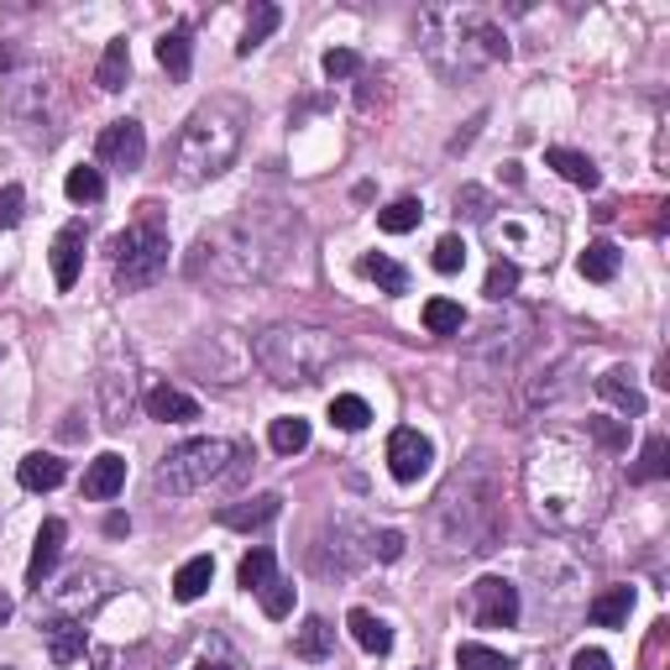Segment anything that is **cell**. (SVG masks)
I'll return each instance as SVG.
<instances>
[{"mask_svg": "<svg viewBox=\"0 0 670 670\" xmlns=\"http://www.w3.org/2000/svg\"><path fill=\"white\" fill-rule=\"evenodd\" d=\"M210 581H216V561H210V555H194V561H184L178 576H173V598L199 602L205 592H210Z\"/></svg>", "mask_w": 670, "mask_h": 670, "instance_id": "obj_29", "label": "cell"}, {"mask_svg": "<svg viewBox=\"0 0 670 670\" xmlns=\"http://www.w3.org/2000/svg\"><path fill=\"white\" fill-rule=\"evenodd\" d=\"M278 22H284V11H278L273 0H263V5H252V16H246V32H241V43H236L241 58H252V53L263 48L267 37L278 32Z\"/></svg>", "mask_w": 670, "mask_h": 670, "instance_id": "obj_32", "label": "cell"}, {"mask_svg": "<svg viewBox=\"0 0 670 670\" xmlns=\"http://www.w3.org/2000/svg\"><path fill=\"white\" fill-rule=\"evenodd\" d=\"M5 619H11V602H5V598H0V623H5Z\"/></svg>", "mask_w": 670, "mask_h": 670, "instance_id": "obj_54", "label": "cell"}, {"mask_svg": "<svg viewBox=\"0 0 670 670\" xmlns=\"http://www.w3.org/2000/svg\"><path fill=\"white\" fill-rule=\"evenodd\" d=\"M241 446L236 440H184V446H173V451L158 461V472H152V487L168 493V498H189V493H205L210 482H226L231 477V466H236Z\"/></svg>", "mask_w": 670, "mask_h": 670, "instance_id": "obj_7", "label": "cell"}, {"mask_svg": "<svg viewBox=\"0 0 670 670\" xmlns=\"http://www.w3.org/2000/svg\"><path fill=\"white\" fill-rule=\"evenodd\" d=\"M111 273H116L120 293H137V288H152L168 273V231L147 216L137 226H126L116 241H111Z\"/></svg>", "mask_w": 670, "mask_h": 670, "instance_id": "obj_9", "label": "cell"}, {"mask_svg": "<svg viewBox=\"0 0 670 670\" xmlns=\"http://www.w3.org/2000/svg\"><path fill=\"white\" fill-rule=\"evenodd\" d=\"M419 220H425V205H419V199H393V205L378 210V226H383L388 236H404V231H414Z\"/></svg>", "mask_w": 670, "mask_h": 670, "instance_id": "obj_38", "label": "cell"}, {"mask_svg": "<svg viewBox=\"0 0 670 670\" xmlns=\"http://www.w3.org/2000/svg\"><path fill=\"white\" fill-rule=\"evenodd\" d=\"M361 273L383 288V293H408V273L393 263V257H383V252H367V257H361Z\"/></svg>", "mask_w": 670, "mask_h": 670, "instance_id": "obj_36", "label": "cell"}, {"mask_svg": "<svg viewBox=\"0 0 670 670\" xmlns=\"http://www.w3.org/2000/svg\"><path fill=\"white\" fill-rule=\"evenodd\" d=\"M513 288H519V263H513V257H498V263L487 267V284H482V293H487L493 304H503Z\"/></svg>", "mask_w": 670, "mask_h": 670, "instance_id": "obj_42", "label": "cell"}, {"mask_svg": "<svg viewBox=\"0 0 670 670\" xmlns=\"http://www.w3.org/2000/svg\"><path fill=\"white\" fill-rule=\"evenodd\" d=\"M455 670H513V666L503 660L498 649H487V645H461V649H455Z\"/></svg>", "mask_w": 670, "mask_h": 670, "instance_id": "obj_44", "label": "cell"}, {"mask_svg": "<svg viewBox=\"0 0 670 670\" xmlns=\"http://www.w3.org/2000/svg\"><path fill=\"white\" fill-rule=\"evenodd\" d=\"M95 158L105 168H120V173H131V168H142L147 158V131H142V120H111L105 131H100V142H95Z\"/></svg>", "mask_w": 670, "mask_h": 670, "instance_id": "obj_12", "label": "cell"}, {"mask_svg": "<svg viewBox=\"0 0 670 670\" xmlns=\"http://www.w3.org/2000/svg\"><path fill=\"white\" fill-rule=\"evenodd\" d=\"M340 357V335L320 331V325H299V320H284V325H267L257 340H252V361L263 367V378H273L278 388H304L314 378H325V367Z\"/></svg>", "mask_w": 670, "mask_h": 670, "instance_id": "obj_6", "label": "cell"}, {"mask_svg": "<svg viewBox=\"0 0 670 670\" xmlns=\"http://www.w3.org/2000/svg\"><path fill=\"white\" fill-rule=\"evenodd\" d=\"M43 639H48L53 666H73V660H84V619H48Z\"/></svg>", "mask_w": 670, "mask_h": 670, "instance_id": "obj_20", "label": "cell"}, {"mask_svg": "<svg viewBox=\"0 0 670 670\" xmlns=\"http://www.w3.org/2000/svg\"><path fill=\"white\" fill-rule=\"evenodd\" d=\"M634 613V587H602L592 608H587V619L598 623V628H623Z\"/></svg>", "mask_w": 670, "mask_h": 670, "instance_id": "obj_27", "label": "cell"}, {"mask_svg": "<svg viewBox=\"0 0 670 670\" xmlns=\"http://www.w3.org/2000/svg\"><path fill=\"white\" fill-rule=\"evenodd\" d=\"M278 576V561H273V551L267 545H257V551H246L241 555V566H236V581L246 587V592H263L267 581Z\"/></svg>", "mask_w": 670, "mask_h": 670, "instance_id": "obj_34", "label": "cell"}, {"mask_svg": "<svg viewBox=\"0 0 670 670\" xmlns=\"http://www.w3.org/2000/svg\"><path fill=\"white\" fill-rule=\"evenodd\" d=\"M95 84L105 90V95H120V90L131 84V48H126V37L105 43V53H100V69H95Z\"/></svg>", "mask_w": 670, "mask_h": 670, "instance_id": "obj_24", "label": "cell"}, {"mask_svg": "<svg viewBox=\"0 0 670 670\" xmlns=\"http://www.w3.org/2000/svg\"><path fill=\"white\" fill-rule=\"evenodd\" d=\"M158 63H163L168 79H189L194 69V43H189V26H173L158 37Z\"/></svg>", "mask_w": 670, "mask_h": 670, "instance_id": "obj_28", "label": "cell"}, {"mask_svg": "<svg viewBox=\"0 0 670 670\" xmlns=\"http://www.w3.org/2000/svg\"><path fill=\"white\" fill-rule=\"evenodd\" d=\"M278 508H284V498L278 493H257V498H241V503H226L216 519L226 529H263L278 519Z\"/></svg>", "mask_w": 670, "mask_h": 670, "instance_id": "obj_18", "label": "cell"}, {"mask_svg": "<svg viewBox=\"0 0 670 670\" xmlns=\"http://www.w3.org/2000/svg\"><path fill=\"white\" fill-rule=\"evenodd\" d=\"M293 655L299 660H331L335 655V628L325 619H304L293 634Z\"/></svg>", "mask_w": 670, "mask_h": 670, "instance_id": "obj_31", "label": "cell"}, {"mask_svg": "<svg viewBox=\"0 0 670 670\" xmlns=\"http://www.w3.org/2000/svg\"><path fill=\"white\" fill-rule=\"evenodd\" d=\"M100 419H105V430H126L131 425V414H137V388L131 378H120V372H100Z\"/></svg>", "mask_w": 670, "mask_h": 670, "instance_id": "obj_15", "label": "cell"}, {"mask_svg": "<svg viewBox=\"0 0 670 670\" xmlns=\"http://www.w3.org/2000/svg\"><path fill=\"white\" fill-rule=\"evenodd\" d=\"M619 263H623V252L613 246V241H592V246L576 257V267H581V278H587V284H608V278H619Z\"/></svg>", "mask_w": 670, "mask_h": 670, "instance_id": "obj_33", "label": "cell"}, {"mask_svg": "<svg viewBox=\"0 0 670 670\" xmlns=\"http://www.w3.org/2000/svg\"><path fill=\"white\" fill-rule=\"evenodd\" d=\"M367 419H372L367 398H357V393H335L331 398V425L335 430H367Z\"/></svg>", "mask_w": 670, "mask_h": 670, "instance_id": "obj_39", "label": "cell"}, {"mask_svg": "<svg viewBox=\"0 0 670 670\" xmlns=\"http://www.w3.org/2000/svg\"><path fill=\"white\" fill-rule=\"evenodd\" d=\"M320 69H325V79H351V73H361V58L351 48H331L325 58H320Z\"/></svg>", "mask_w": 670, "mask_h": 670, "instance_id": "obj_48", "label": "cell"}, {"mask_svg": "<svg viewBox=\"0 0 670 670\" xmlns=\"http://www.w3.org/2000/svg\"><path fill=\"white\" fill-rule=\"evenodd\" d=\"M63 540H69V524H63V519H48V524L37 529V545H32V561H26V587H48L53 566H58V555H63Z\"/></svg>", "mask_w": 670, "mask_h": 670, "instance_id": "obj_16", "label": "cell"}, {"mask_svg": "<svg viewBox=\"0 0 670 670\" xmlns=\"http://www.w3.org/2000/svg\"><path fill=\"white\" fill-rule=\"evenodd\" d=\"M16 63H22V53H16V48H5V43H0V73H11V69H16Z\"/></svg>", "mask_w": 670, "mask_h": 670, "instance_id": "obj_52", "label": "cell"}, {"mask_svg": "<svg viewBox=\"0 0 670 670\" xmlns=\"http://www.w3.org/2000/svg\"><path fill=\"white\" fill-rule=\"evenodd\" d=\"M598 398H608V404L619 408V414H628V419H639V414L649 408V404H645V393L634 388V378H628L623 367H608V372L598 378Z\"/></svg>", "mask_w": 670, "mask_h": 670, "instance_id": "obj_21", "label": "cell"}, {"mask_svg": "<svg viewBox=\"0 0 670 670\" xmlns=\"http://www.w3.org/2000/svg\"><path fill=\"white\" fill-rule=\"evenodd\" d=\"M346 628H351V639H357L367 655H388V649H393V628H388L378 613H367V608H351Z\"/></svg>", "mask_w": 670, "mask_h": 670, "instance_id": "obj_30", "label": "cell"}, {"mask_svg": "<svg viewBox=\"0 0 670 670\" xmlns=\"http://www.w3.org/2000/svg\"><path fill=\"white\" fill-rule=\"evenodd\" d=\"M293 236H299V226H288L284 210L246 205L241 216H226L194 236L184 273L194 284H220V288L267 284L293 257Z\"/></svg>", "mask_w": 670, "mask_h": 670, "instance_id": "obj_1", "label": "cell"}, {"mask_svg": "<svg viewBox=\"0 0 670 670\" xmlns=\"http://www.w3.org/2000/svg\"><path fill=\"white\" fill-rule=\"evenodd\" d=\"M534 340H540L534 314L503 310L498 320H487V325L466 340V367H472V372H482V383L513 378V372L524 367V357L534 351Z\"/></svg>", "mask_w": 670, "mask_h": 670, "instance_id": "obj_8", "label": "cell"}, {"mask_svg": "<svg viewBox=\"0 0 670 670\" xmlns=\"http://www.w3.org/2000/svg\"><path fill=\"white\" fill-rule=\"evenodd\" d=\"M545 163H551L566 184H576V189H598V178H602L598 163H592L587 152H576V147H551V152H545Z\"/></svg>", "mask_w": 670, "mask_h": 670, "instance_id": "obj_25", "label": "cell"}, {"mask_svg": "<svg viewBox=\"0 0 670 670\" xmlns=\"http://www.w3.org/2000/svg\"><path fill=\"white\" fill-rule=\"evenodd\" d=\"M79 267H84V226L69 220V226L53 236V284L69 293V288L79 284Z\"/></svg>", "mask_w": 670, "mask_h": 670, "instance_id": "obj_17", "label": "cell"}, {"mask_svg": "<svg viewBox=\"0 0 670 670\" xmlns=\"http://www.w3.org/2000/svg\"><path fill=\"white\" fill-rule=\"evenodd\" d=\"M419 48L430 58L440 79H472L482 63H508V32L482 11H461V5H435L419 16Z\"/></svg>", "mask_w": 670, "mask_h": 670, "instance_id": "obj_4", "label": "cell"}, {"mask_svg": "<svg viewBox=\"0 0 670 670\" xmlns=\"http://www.w3.org/2000/svg\"><path fill=\"white\" fill-rule=\"evenodd\" d=\"M571 670H613V660H608V655H602V649H576Z\"/></svg>", "mask_w": 670, "mask_h": 670, "instance_id": "obj_51", "label": "cell"}, {"mask_svg": "<svg viewBox=\"0 0 670 670\" xmlns=\"http://www.w3.org/2000/svg\"><path fill=\"white\" fill-rule=\"evenodd\" d=\"M524 493L534 519L551 529H581L598 519L602 508V477L592 451L576 440H540L524 461Z\"/></svg>", "mask_w": 670, "mask_h": 670, "instance_id": "obj_2", "label": "cell"}, {"mask_svg": "<svg viewBox=\"0 0 670 670\" xmlns=\"http://www.w3.org/2000/svg\"><path fill=\"white\" fill-rule=\"evenodd\" d=\"M435 540L446 555H493L503 545V482L487 466V455L466 461L430 508Z\"/></svg>", "mask_w": 670, "mask_h": 670, "instance_id": "obj_3", "label": "cell"}, {"mask_svg": "<svg viewBox=\"0 0 670 670\" xmlns=\"http://www.w3.org/2000/svg\"><path fill=\"white\" fill-rule=\"evenodd\" d=\"M435 273H461V267H466V241L461 236H440L435 241Z\"/></svg>", "mask_w": 670, "mask_h": 670, "instance_id": "obj_46", "label": "cell"}, {"mask_svg": "<svg viewBox=\"0 0 670 670\" xmlns=\"http://www.w3.org/2000/svg\"><path fill=\"white\" fill-rule=\"evenodd\" d=\"M111 592H116V571H105V566H79V571L63 576V587L37 592V602H48L53 619H84V613H95Z\"/></svg>", "mask_w": 670, "mask_h": 670, "instance_id": "obj_10", "label": "cell"}, {"mask_svg": "<svg viewBox=\"0 0 670 670\" xmlns=\"http://www.w3.org/2000/svg\"><path fill=\"white\" fill-rule=\"evenodd\" d=\"M430 461H435V446L419 430L398 425V430L388 435V472H393L398 482H419L425 472H430Z\"/></svg>", "mask_w": 670, "mask_h": 670, "instance_id": "obj_14", "label": "cell"}, {"mask_svg": "<svg viewBox=\"0 0 670 670\" xmlns=\"http://www.w3.org/2000/svg\"><path fill=\"white\" fill-rule=\"evenodd\" d=\"M273 451L278 455H299L310 446V419H299V414H284V419H273Z\"/></svg>", "mask_w": 670, "mask_h": 670, "instance_id": "obj_37", "label": "cell"}, {"mask_svg": "<svg viewBox=\"0 0 670 670\" xmlns=\"http://www.w3.org/2000/svg\"><path fill=\"white\" fill-rule=\"evenodd\" d=\"M90 666H95V670H168L163 655H158L152 645H131L126 655H120V649L95 645V649H90Z\"/></svg>", "mask_w": 670, "mask_h": 670, "instance_id": "obj_23", "label": "cell"}, {"mask_svg": "<svg viewBox=\"0 0 670 670\" xmlns=\"http://www.w3.org/2000/svg\"><path fill=\"white\" fill-rule=\"evenodd\" d=\"M263 613L267 619H288L293 613V581H284V576H273L263 587Z\"/></svg>", "mask_w": 670, "mask_h": 670, "instance_id": "obj_45", "label": "cell"}, {"mask_svg": "<svg viewBox=\"0 0 670 670\" xmlns=\"http://www.w3.org/2000/svg\"><path fill=\"white\" fill-rule=\"evenodd\" d=\"M126 529H131V524H126L120 513H111V519H105V534H126Z\"/></svg>", "mask_w": 670, "mask_h": 670, "instance_id": "obj_53", "label": "cell"}, {"mask_svg": "<svg viewBox=\"0 0 670 670\" xmlns=\"http://www.w3.org/2000/svg\"><path fill=\"white\" fill-rule=\"evenodd\" d=\"M408 540L398 529H378V534H367V555H378V561H404Z\"/></svg>", "mask_w": 670, "mask_h": 670, "instance_id": "obj_47", "label": "cell"}, {"mask_svg": "<svg viewBox=\"0 0 670 670\" xmlns=\"http://www.w3.org/2000/svg\"><path fill=\"white\" fill-rule=\"evenodd\" d=\"M22 210H26V194H22V184H5V189H0V231H11V226H22Z\"/></svg>", "mask_w": 670, "mask_h": 670, "instance_id": "obj_49", "label": "cell"}, {"mask_svg": "<svg viewBox=\"0 0 670 670\" xmlns=\"http://www.w3.org/2000/svg\"><path fill=\"white\" fill-rule=\"evenodd\" d=\"M587 430H592V440H598V446H608V451H619L623 440H628V430H623V425H613V419H592Z\"/></svg>", "mask_w": 670, "mask_h": 670, "instance_id": "obj_50", "label": "cell"}, {"mask_svg": "<svg viewBox=\"0 0 670 670\" xmlns=\"http://www.w3.org/2000/svg\"><path fill=\"white\" fill-rule=\"evenodd\" d=\"M472 619L482 628H513L519 623V587L503 576H482L472 587Z\"/></svg>", "mask_w": 670, "mask_h": 670, "instance_id": "obj_13", "label": "cell"}, {"mask_svg": "<svg viewBox=\"0 0 670 670\" xmlns=\"http://www.w3.org/2000/svg\"><path fill=\"white\" fill-rule=\"evenodd\" d=\"M670 472V440L666 435H649L645 451H639V466L628 472V482H660Z\"/></svg>", "mask_w": 670, "mask_h": 670, "instance_id": "obj_35", "label": "cell"}, {"mask_svg": "<svg viewBox=\"0 0 670 670\" xmlns=\"http://www.w3.org/2000/svg\"><path fill=\"white\" fill-rule=\"evenodd\" d=\"M455 210L466 220H482V226H487V220H493V194L477 189V184H461V189H455Z\"/></svg>", "mask_w": 670, "mask_h": 670, "instance_id": "obj_43", "label": "cell"}, {"mask_svg": "<svg viewBox=\"0 0 670 670\" xmlns=\"http://www.w3.org/2000/svg\"><path fill=\"white\" fill-rule=\"evenodd\" d=\"M168 670H241V655L226 634H216V628H194L189 639H184V649L168 660Z\"/></svg>", "mask_w": 670, "mask_h": 670, "instance_id": "obj_11", "label": "cell"}, {"mask_svg": "<svg viewBox=\"0 0 670 670\" xmlns=\"http://www.w3.org/2000/svg\"><path fill=\"white\" fill-rule=\"evenodd\" d=\"M16 477H22V487H26V493H53L58 482L69 477V466H63L58 455H48V451H32V455H22V466H16Z\"/></svg>", "mask_w": 670, "mask_h": 670, "instance_id": "obj_22", "label": "cell"}, {"mask_svg": "<svg viewBox=\"0 0 670 670\" xmlns=\"http://www.w3.org/2000/svg\"><path fill=\"white\" fill-rule=\"evenodd\" d=\"M241 131H246V105L241 100H210V105H199L184 120V131H178V152H173L178 184H210V178H220L226 168L236 163Z\"/></svg>", "mask_w": 670, "mask_h": 670, "instance_id": "obj_5", "label": "cell"}, {"mask_svg": "<svg viewBox=\"0 0 670 670\" xmlns=\"http://www.w3.org/2000/svg\"><path fill=\"white\" fill-rule=\"evenodd\" d=\"M147 414L152 419H163V425H189V419H199V404H194L189 393H178V388H152L147 393Z\"/></svg>", "mask_w": 670, "mask_h": 670, "instance_id": "obj_26", "label": "cell"}, {"mask_svg": "<svg viewBox=\"0 0 670 670\" xmlns=\"http://www.w3.org/2000/svg\"><path fill=\"white\" fill-rule=\"evenodd\" d=\"M63 189H69L73 205H95L100 194H105V178H100V168H69V178H63Z\"/></svg>", "mask_w": 670, "mask_h": 670, "instance_id": "obj_41", "label": "cell"}, {"mask_svg": "<svg viewBox=\"0 0 670 670\" xmlns=\"http://www.w3.org/2000/svg\"><path fill=\"white\" fill-rule=\"evenodd\" d=\"M120 487H126V455H116V451H100L95 461L84 466V498L105 503V498H116Z\"/></svg>", "mask_w": 670, "mask_h": 670, "instance_id": "obj_19", "label": "cell"}, {"mask_svg": "<svg viewBox=\"0 0 670 670\" xmlns=\"http://www.w3.org/2000/svg\"><path fill=\"white\" fill-rule=\"evenodd\" d=\"M461 325H466V314H461L455 299H430L425 304V331L430 335H461Z\"/></svg>", "mask_w": 670, "mask_h": 670, "instance_id": "obj_40", "label": "cell"}]
</instances>
